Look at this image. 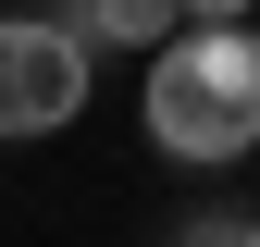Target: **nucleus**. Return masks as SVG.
<instances>
[{
  "instance_id": "20e7f679",
  "label": "nucleus",
  "mask_w": 260,
  "mask_h": 247,
  "mask_svg": "<svg viewBox=\"0 0 260 247\" xmlns=\"http://www.w3.org/2000/svg\"><path fill=\"white\" fill-rule=\"evenodd\" d=\"M260 0H186V25H248Z\"/></svg>"
},
{
  "instance_id": "f257e3e1",
  "label": "nucleus",
  "mask_w": 260,
  "mask_h": 247,
  "mask_svg": "<svg viewBox=\"0 0 260 247\" xmlns=\"http://www.w3.org/2000/svg\"><path fill=\"white\" fill-rule=\"evenodd\" d=\"M149 148L186 173H223L260 148V25H186L149 50Z\"/></svg>"
},
{
  "instance_id": "7ed1b4c3",
  "label": "nucleus",
  "mask_w": 260,
  "mask_h": 247,
  "mask_svg": "<svg viewBox=\"0 0 260 247\" xmlns=\"http://www.w3.org/2000/svg\"><path fill=\"white\" fill-rule=\"evenodd\" d=\"M75 25L100 50H161V37H186V0H87Z\"/></svg>"
},
{
  "instance_id": "39448f33",
  "label": "nucleus",
  "mask_w": 260,
  "mask_h": 247,
  "mask_svg": "<svg viewBox=\"0 0 260 247\" xmlns=\"http://www.w3.org/2000/svg\"><path fill=\"white\" fill-rule=\"evenodd\" d=\"M186 247H248V223H223V210H211V223H186Z\"/></svg>"
},
{
  "instance_id": "423d86ee",
  "label": "nucleus",
  "mask_w": 260,
  "mask_h": 247,
  "mask_svg": "<svg viewBox=\"0 0 260 247\" xmlns=\"http://www.w3.org/2000/svg\"><path fill=\"white\" fill-rule=\"evenodd\" d=\"M248 247H260V223H248Z\"/></svg>"
},
{
  "instance_id": "f03ea898",
  "label": "nucleus",
  "mask_w": 260,
  "mask_h": 247,
  "mask_svg": "<svg viewBox=\"0 0 260 247\" xmlns=\"http://www.w3.org/2000/svg\"><path fill=\"white\" fill-rule=\"evenodd\" d=\"M87 25H50V13H13V37H0V124L13 136H62V124L87 111Z\"/></svg>"
}]
</instances>
